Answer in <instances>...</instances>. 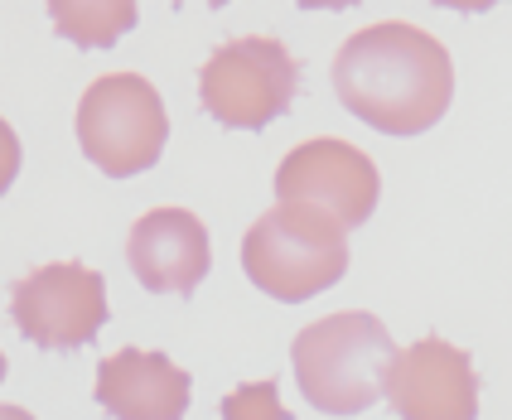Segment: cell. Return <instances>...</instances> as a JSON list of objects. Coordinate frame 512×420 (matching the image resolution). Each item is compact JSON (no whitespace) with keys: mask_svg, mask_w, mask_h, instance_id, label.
<instances>
[{"mask_svg":"<svg viewBox=\"0 0 512 420\" xmlns=\"http://www.w3.org/2000/svg\"><path fill=\"white\" fill-rule=\"evenodd\" d=\"M334 92L372 131L421 136L455 102V63L435 34L406 20H382L358 29L339 49Z\"/></svg>","mask_w":512,"mask_h":420,"instance_id":"6da1fadb","label":"cell"},{"mask_svg":"<svg viewBox=\"0 0 512 420\" xmlns=\"http://www.w3.org/2000/svg\"><path fill=\"white\" fill-rule=\"evenodd\" d=\"M397 358V343L387 324L368 309H343L305 324L290 343L295 382L314 411L324 416H358L372 401H382L387 367Z\"/></svg>","mask_w":512,"mask_h":420,"instance_id":"7a4b0ae2","label":"cell"},{"mask_svg":"<svg viewBox=\"0 0 512 420\" xmlns=\"http://www.w3.org/2000/svg\"><path fill=\"white\" fill-rule=\"evenodd\" d=\"M242 271L261 295L300 305L319 290L339 285L348 271V232L319 218L310 208H285L276 203L261 213L242 237Z\"/></svg>","mask_w":512,"mask_h":420,"instance_id":"3957f363","label":"cell"},{"mask_svg":"<svg viewBox=\"0 0 512 420\" xmlns=\"http://www.w3.org/2000/svg\"><path fill=\"white\" fill-rule=\"evenodd\" d=\"M170 116L155 83L141 73H107L78 102V145L92 165L112 179L145 174L165 155Z\"/></svg>","mask_w":512,"mask_h":420,"instance_id":"277c9868","label":"cell"},{"mask_svg":"<svg viewBox=\"0 0 512 420\" xmlns=\"http://www.w3.org/2000/svg\"><path fill=\"white\" fill-rule=\"evenodd\" d=\"M300 92V63L281 39H232L199 68V102L228 131H261L290 112Z\"/></svg>","mask_w":512,"mask_h":420,"instance_id":"5b68a950","label":"cell"},{"mask_svg":"<svg viewBox=\"0 0 512 420\" xmlns=\"http://www.w3.org/2000/svg\"><path fill=\"white\" fill-rule=\"evenodd\" d=\"M15 329L44 353H78L107 324V280L83 261H49L10 285Z\"/></svg>","mask_w":512,"mask_h":420,"instance_id":"8992f818","label":"cell"},{"mask_svg":"<svg viewBox=\"0 0 512 420\" xmlns=\"http://www.w3.org/2000/svg\"><path fill=\"white\" fill-rule=\"evenodd\" d=\"M382 194V174L368 155L348 140L319 136L295 145L276 169V198L285 208H310L334 227L353 232L372 218Z\"/></svg>","mask_w":512,"mask_h":420,"instance_id":"52a82bcc","label":"cell"},{"mask_svg":"<svg viewBox=\"0 0 512 420\" xmlns=\"http://www.w3.org/2000/svg\"><path fill=\"white\" fill-rule=\"evenodd\" d=\"M382 396L401 420H479V372L464 348L435 334L392 358Z\"/></svg>","mask_w":512,"mask_h":420,"instance_id":"ba28073f","label":"cell"},{"mask_svg":"<svg viewBox=\"0 0 512 420\" xmlns=\"http://www.w3.org/2000/svg\"><path fill=\"white\" fill-rule=\"evenodd\" d=\"M126 261L150 295L189 300L213 266L208 227L189 208H150L126 237Z\"/></svg>","mask_w":512,"mask_h":420,"instance_id":"9c48e42d","label":"cell"},{"mask_svg":"<svg viewBox=\"0 0 512 420\" xmlns=\"http://www.w3.org/2000/svg\"><path fill=\"white\" fill-rule=\"evenodd\" d=\"M189 372L165 353L116 348L97 367V406L112 420H184L189 411Z\"/></svg>","mask_w":512,"mask_h":420,"instance_id":"30bf717a","label":"cell"},{"mask_svg":"<svg viewBox=\"0 0 512 420\" xmlns=\"http://www.w3.org/2000/svg\"><path fill=\"white\" fill-rule=\"evenodd\" d=\"M49 15H54L58 34L73 39L78 49H112L116 39L136 25L131 0H54Z\"/></svg>","mask_w":512,"mask_h":420,"instance_id":"8fae6325","label":"cell"},{"mask_svg":"<svg viewBox=\"0 0 512 420\" xmlns=\"http://www.w3.org/2000/svg\"><path fill=\"white\" fill-rule=\"evenodd\" d=\"M223 420H290V411L276 396V382H242L223 396Z\"/></svg>","mask_w":512,"mask_h":420,"instance_id":"7c38bea8","label":"cell"},{"mask_svg":"<svg viewBox=\"0 0 512 420\" xmlns=\"http://www.w3.org/2000/svg\"><path fill=\"white\" fill-rule=\"evenodd\" d=\"M15 174H20V136H15L10 121L0 116V194H10Z\"/></svg>","mask_w":512,"mask_h":420,"instance_id":"4fadbf2b","label":"cell"},{"mask_svg":"<svg viewBox=\"0 0 512 420\" xmlns=\"http://www.w3.org/2000/svg\"><path fill=\"white\" fill-rule=\"evenodd\" d=\"M0 420H34L25 411V406H5V401H0Z\"/></svg>","mask_w":512,"mask_h":420,"instance_id":"5bb4252c","label":"cell"},{"mask_svg":"<svg viewBox=\"0 0 512 420\" xmlns=\"http://www.w3.org/2000/svg\"><path fill=\"white\" fill-rule=\"evenodd\" d=\"M0 382H5V353H0Z\"/></svg>","mask_w":512,"mask_h":420,"instance_id":"9a60e30c","label":"cell"}]
</instances>
